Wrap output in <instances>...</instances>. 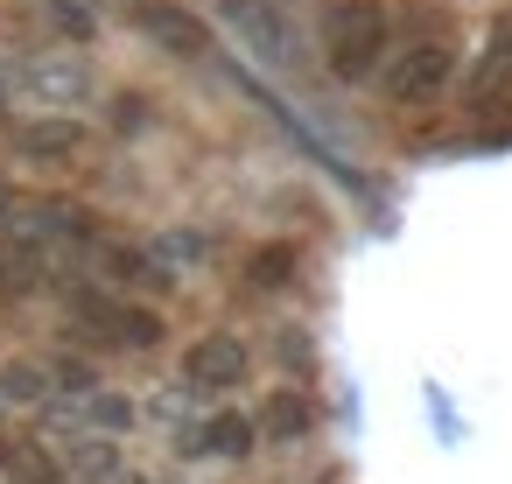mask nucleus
<instances>
[{
  "instance_id": "obj_16",
  "label": "nucleus",
  "mask_w": 512,
  "mask_h": 484,
  "mask_svg": "<svg viewBox=\"0 0 512 484\" xmlns=\"http://www.w3.org/2000/svg\"><path fill=\"white\" fill-rule=\"evenodd\" d=\"M309 428V407L295 400V393H274V407H267V435H302Z\"/></svg>"
},
{
  "instance_id": "obj_13",
  "label": "nucleus",
  "mask_w": 512,
  "mask_h": 484,
  "mask_svg": "<svg viewBox=\"0 0 512 484\" xmlns=\"http://www.w3.org/2000/svg\"><path fill=\"white\" fill-rule=\"evenodd\" d=\"M246 281H253L260 295H274V288H288V281H295V253H288V246H260V253L246 260Z\"/></svg>"
},
{
  "instance_id": "obj_17",
  "label": "nucleus",
  "mask_w": 512,
  "mask_h": 484,
  "mask_svg": "<svg viewBox=\"0 0 512 484\" xmlns=\"http://www.w3.org/2000/svg\"><path fill=\"white\" fill-rule=\"evenodd\" d=\"M22 99V71H15V57H0V113H8Z\"/></svg>"
},
{
  "instance_id": "obj_8",
  "label": "nucleus",
  "mask_w": 512,
  "mask_h": 484,
  "mask_svg": "<svg viewBox=\"0 0 512 484\" xmlns=\"http://www.w3.org/2000/svg\"><path fill=\"white\" fill-rule=\"evenodd\" d=\"M176 442H183L190 456H225V463H239V456H253V421H246V414H211V421L183 428Z\"/></svg>"
},
{
  "instance_id": "obj_12",
  "label": "nucleus",
  "mask_w": 512,
  "mask_h": 484,
  "mask_svg": "<svg viewBox=\"0 0 512 484\" xmlns=\"http://www.w3.org/2000/svg\"><path fill=\"white\" fill-rule=\"evenodd\" d=\"M78 421H85V428H99V435H120V428H134V400H127V393L92 386V393L78 400Z\"/></svg>"
},
{
  "instance_id": "obj_1",
  "label": "nucleus",
  "mask_w": 512,
  "mask_h": 484,
  "mask_svg": "<svg viewBox=\"0 0 512 484\" xmlns=\"http://www.w3.org/2000/svg\"><path fill=\"white\" fill-rule=\"evenodd\" d=\"M393 50V8L386 0H323L316 15V57L337 85H372V71Z\"/></svg>"
},
{
  "instance_id": "obj_10",
  "label": "nucleus",
  "mask_w": 512,
  "mask_h": 484,
  "mask_svg": "<svg viewBox=\"0 0 512 484\" xmlns=\"http://www.w3.org/2000/svg\"><path fill=\"white\" fill-rule=\"evenodd\" d=\"M92 260H99V274H106V281L134 288V295H155V288L169 281V274H162V267H155V260L141 253V246H99Z\"/></svg>"
},
{
  "instance_id": "obj_2",
  "label": "nucleus",
  "mask_w": 512,
  "mask_h": 484,
  "mask_svg": "<svg viewBox=\"0 0 512 484\" xmlns=\"http://www.w3.org/2000/svg\"><path fill=\"white\" fill-rule=\"evenodd\" d=\"M456 71H463V57L449 36H407V43L393 36L372 85L386 92V106H435L442 92H456Z\"/></svg>"
},
{
  "instance_id": "obj_3",
  "label": "nucleus",
  "mask_w": 512,
  "mask_h": 484,
  "mask_svg": "<svg viewBox=\"0 0 512 484\" xmlns=\"http://www.w3.org/2000/svg\"><path fill=\"white\" fill-rule=\"evenodd\" d=\"M218 22L239 36V50L253 64H267L274 78H295L309 64V43L295 29V8H281V0H218Z\"/></svg>"
},
{
  "instance_id": "obj_4",
  "label": "nucleus",
  "mask_w": 512,
  "mask_h": 484,
  "mask_svg": "<svg viewBox=\"0 0 512 484\" xmlns=\"http://www.w3.org/2000/svg\"><path fill=\"white\" fill-rule=\"evenodd\" d=\"M71 316H78V330H92L106 351H155V344H162V316H155L148 302L106 295L99 281H78V288H71Z\"/></svg>"
},
{
  "instance_id": "obj_11",
  "label": "nucleus",
  "mask_w": 512,
  "mask_h": 484,
  "mask_svg": "<svg viewBox=\"0 0 512 484\" xmlns=\"http://www.w3.org/2000/svg\"><path fill=\"white\" fill-rule=\"evenodd\" d=\"M0 400H8V407H43V400H57V386H50L43 365L15 358V365H0Z\"/></svg>"
},
{
  "instance_id": "obj_14",
  "label": "nucleus",
  "mask_w": 512,
  "mask_h": 484,
  "mask_svg": "<svg viewBox=\"0 0 512 484\" xmlns=\"http://www.w3.org/2000/svg\"><path fill=\"white\" fill-rule=\"evenodd\" d=\"M148 260H155L162 274H169V267H197V260H204V239H197V232H162V239L148 246Z\"/></svg>"
},
{
  "instance_id": "obj_15",
  "label": "nucleus",
  "mask_w": 512,
  "mask_h": 484,
  "mask_svg": "<svg viewBox=\"0 0 512 484\" xmlns=\"http://www.w3.org/2000/svg\"><path fill=\"white\" fill-rule=\"evenodd\" d=\"M43 8L71 29V36H92L99 29V8H106V0H43Z\"/></svg>"
},
{
  "instance_id": "obj_7",
  "label": "nucleus",
  "mask_w": 512,
  "mask_h": 484,
  "mask_svg": "<svg viewBox=\"0 0 512 484\" xmlns=\"http://www.w3.org/2000/svg\"><path fill=\"white\" fill-rule=\"evenodd\" d=\"M246 344L232 337V330H211L204 344H190V358H183V379L197 386V393H239V379H246Z\"/></svg>"
},
{
  "instance_id": "obj_5",
  "label": "nucleus",
  "mask_w": 512,
  "mask_h": 484,
  "mask_svg": "<svg viewBox=\"0 0 512 484\" xmlns=\"http://www.w3.org/2000/svg\"><path fill=\"white\" fill-rule=\"evenodd\" d=\"M15 71H22V99L43 113H85L99 99V71L85 50H36V57H15Z\"/></svg>"
},
{
  "instance_id": "obj_6",
  "label": "nucleus",
  "mask_w": 512,
  "mask_h": 484,
  "mask_svg": "<svg viewBox=\"0 0 512 484\" xmlns=\"http://www.w3.org/2000/svg\"><path fill=\"white\" fill-rule=\"evenodd\" d=\"M463 78V106L477 113V120H512V22L505 29H491V43L470 57V71H456Z\"/></svg>"
},
{
  "instance_id": "obj_9",
  "label": "nucleus",
  "mask_w": 512,
  "mask_h": 484,
  "mask_svg": "<svg viewBox=\"0 0 512 484\" xmlns=\"http://www.w3.org/2000/svg\"><path fill=\"white\" fill-rule=\"evenodd\" d=\"M15 148L22 155H36V162H64V155H78L85 148V120L71 113H57V120H29V127H15Z\"/></svg>"
}]
</instances>
